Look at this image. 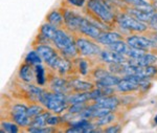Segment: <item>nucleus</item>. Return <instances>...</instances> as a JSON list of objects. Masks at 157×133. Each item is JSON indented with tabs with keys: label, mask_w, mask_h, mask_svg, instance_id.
I'll list each match as a JSON object with an SVG mask.
<instances>
[{
	"label": "nucleus",
	"mask_w": 157,
	"mask_h": 133,
	"mask_svg": "<svg viewBox=\"0 0 157 133\" xmlns=\"http://www.w3.org/2000/svg\"><path fill=\"white\" fill-rule=\"evenodd\" d=\"M84 12L88 19L102 29L104 26H109L111 29L116 26V15L112 11L111 3L106 0H87Z\"/></svg>",
	"instance_id": "1"
},
{
	"label": "nucleus",
	"mask_w": 157,
	"mask_h": 133,
	"mask_svg": "<svg viewBox=\"0 0 157 133\" xmlns=\"http://www.w3.org/2000/svg\"><path fill=\"white\" fill-rule=\"evenodd\" d=\"M52 44L63 57L69 60H75L78 56H80L75 43V34L68 32L64 27L57 29L52 38Z\"/></svg>",
	"instance_id": "2"
},
{
	"label": "nucleus",
	"mask_w": 157,
	"mask_h": 133,
	"mask_svg": "<svg viewBox=\"0 0 157 133\" xmlns=\"http://www.w3.org/2000/svg\"><path fill=\"white\" fill-rule=\"evenodd\" d=\"M39 103L47 110L55 114H61L68 109L69 104L67 102V96L64 93L55 92L52 90H43L39 99Z\"/></svg>",
	"instance_id": "3"
},
{
	"label": "nucleus",
	"mask_w": 157,
	"mask_h": 133,
	"mask_svg": "<svg viewBox=\"0 0 157 133\" xmlns=\"http://www.w3.org/2000/svg\"><path fill=\"white\" fill-rule=\"evenodd\" d=\"M116 26L128 33H134V34H145L150 29L148 23L139 21L126 12L116 15Z\"/></svg>",
	"instance_id": "4"
},
{
	"label": "nucleus",
	"mask_w": 157,
	"mask_h": 133,
	"mask_svg": "<svg viewBox=\"0 0 157 133\" xmlns=\"http://www.w3.org/2000/svg\"><path fill=\"white\" fill-rule=\"evenodd\" d=\"M75 43L78 50V55L81 57L85 58H92L98 57L101 48L98 43H95L94 40L89 39L87 37H82V36H75Z\"/></svg>",
	"instance_id": "5"
},
{
	"label": "nucleus",
	"mask_w": 157,
	"mask_h": 133,
	"mask_svg": "<svg viewBox=\"0 0 157 133\" xmlns=\"http://www.w3.org/2000/svg\"><path fill=\"white\" fill-rule=\"evenodd\" d=\"M125 40L130 46L144 50L146 53H155V50H157V42L154 41L152 38L148 37V36H127Z\"/></svg>",
	"instance_id": "6"
},
{
	"label": "nucleus",
	"mask_w": 157,
	"mask_h": 133,
	"mask_svg": "<svg viewBox=\"0 0 157 133\" xmlns=\"http://www.w3.org/2000/svg\"><path fill=\"white\" fill-rule=\"evenodd\" d=\"M61 11H62L63 16H64V22H65L64 29H66L68 32L72 33V34L78 35V27H80V24L84 17H82L80 14L75 13L72 10L66 9V7H64Z\"/></svg>",
	"instance_id": "7"
},
{
	"label": "nucleus",
	"mask_w": 157,
	"mask_h": 133,
	"mask_svg": "<svg viewBox=\"0 0 157 133\" xmlns=\"http://www.w3.org/2000/svg\"><path fill=\"white\" fill-rule=\"evenodd\" d=\"M103 30L104 29H101L98 25L94 23V22H92L91 20L88 19V18L84 17L80 24V27H78V34L97 41L98 38L100 37V35L102 34Z\"/></svg>",
	"instance_id": "8"
},
{
	"label": "nucleus",
	"mask_w": 157,
	"mask_h": 133,
	"mask_svg": "<svg viewBox=\"0 0 157 133\" xmlns=\"http://www.w3.org/2000/svg\"><path fill=\"white\" fill-rule=\"evenodd\" d=\"M124 12H126L127 14L131 15L132 17L136 18L139 21H143L145 23H149V21L151 20L152 16L154 15V13L156 12V10L154 9V6H147V7H135V6H130L126 4L124 7Z\"/></svg>",
	"instance_id": "9"
},
{
	"label": "nucleus",
	"mask_w": 157,
	"mask_h": 133,
	"mask_svg": "<svg viewBox=\"0 0 157 133\" xmlns=\"http://www.w3.org/2000/svg\"><path fill=\"white\" fill-rule=\"evenodd\" d=\"M12 119L20 127H29L33 119L27 115V107L23 104H16L11 110Z\"/></svg>",
	"instance_id": "10"
},
{
	"label": "nucleus",
	"mask_w": 157,
	"mask_h": 133,
	"mask_svg": "<svg viewBox=\"0 0 157 133\" xmlns=\"http://www.w3.org/2000/svg\"><path fill=\"white\" fill-rule=\"evenodd\" d=\"M49 90L55 91V92H60V93H64V94H70L73 92L71 86H70L69 80H66L62 76H52L50 79L49 83Z\"/></svg>",
	"instance_id": "11"
},
{
	"label": "nucleus",
	"mask_w": 157,
	"mask_h": 133,
	"mask_svg": "<svg viewBox=\"0 0 157 133\" xmlns=\"http://www.w3.org/2000/svg\"><path fill=\"white\" fill-rule=\"evenodd\" d=\"M126 37L123 34H121L120 32H113L111 29L103 30L102 34L100 35V37L98 38L97 42L100 45H104V46H109V45L113 44L116 41L120 40H125Z\"/></svg>",
	"instance_id": "12"
},
{
	"label": "nucleus",
	"mask_w": 157,
	"mask_h": 133,
	"mask_svg": "<svg viewBox=\"0 0 157 133\" xmlns=\"http://www.w3.org/2000/svg\"><path fill=\"white\" fill-rule=\"evenodd\" d=\"M98 58L105 64H110V63H125L129 60V58L125 57L121 53H118L110 49H102L98 55Z\"/></svg>",
	"instance_id": "13"
},
{
	"label": "nucleus",
	"mask_w": 157,
	"mask_h": 133,
	"mask_svg": "<svg viewBox=\"0 0 157 133\" xmlns=\"http://www.w3.org/2000/svg\"><path fill=\"white\" fill-rule=\"evenodd\" d=\"M121 102L118 98H116L115 96H104L102 98L98 99L97 101H94V103H92V105L97 108H107L110 109L112 111L116 110L118 106H120Z\"/></svg>",
	"instance_id": "14"
},
{
	"label": "nucleus",
	"mask_w": 157,
	"mask_h": 133,
	"mask_svg": "<svg viewBox=\"0 0 157 133\" xmlns=\"http://www.w3.org/2000/svg\"><path fill=\"white\" fill-rule=\"evenodd\" d=\"M35 49L37 50V53L40 55V57L42 58V60L45 63L49 62L52 59H54L56 56H58V49L54 48L50 44H40L38 46L35 47Z\"/></svg>",
	"instance_id": "15"
},
{
	"label": "nucleus",
	"mask_w": 157,
	"mask_h": 133,
	"mask_svg": "<svg viewBox=\"0 0 157 133\" xmlns=\"http://www.w3.org/2000/svg\"><path fill=\"white\" fill-rule=\"evenodd\" d=\"M19 78L25 83H32L34 80H36L35 66L24 62L19 68Z\"/></svg>",
	"instance_id": "16"
},
{
	"label": "nucleus",
	"mask_w": 157,
	"mask_h": 133,
	"mask_svg": "<svg viewBox=\"0 0 157 133\" xmlns=\"http://www.w3.org/2000/svg\"><path fill=\"white\" fill-rule=\"evenodd\" d=\"M140 86H141V84L124 76L120 81V83L116 85V89H117L118 91H121V92H132V91L139 90Z\"/></svg>",
	"instance_id": "17"
},
{
	"label": "nucleus",
	"mask_w": 157,
	"mask_h": 133,
	"mask_svg": "<svg viewBox=\"0 0 157 133\" xmlns=\"http://www.w3.org/2000/svg\"><path fill=\"white\" fill-rule=\"evenodd\" d=\"M46 22L55 25L58 29H63L65 27V22H64V16H63L62 11H59V10H52L50 11L48 14L46 15V18H45Z\"/></svg>",
	"instance_id": "18"
},
{
	"label": "nucleus",
	"mask_w": 157,
	"mask_h": 133,
	"mask_svg": "<svg viewBox=\"0 0 157 133\" xmlns=\"http://www.w3.org/2000/svg\"><path fill=\"white\" fill-rule=\"evenodd\" d=\"M70 86H71L73 92H85V91H90L94 88L95 84L92 82L82 81L78 79H71L69 80Z\"/></svg>",
	"instance_id": "19"
},
{
	"label": "nucleus",
	"mask_w": 157,
	"mask_h": 133,
	"mask_svg": "<svg viewBox=\"0 0 157 133\" xmlns=\"http://www.w3.org/2000/svg\"><path fill=\"white\" fill-rule=\"evenodd\" d=\"M131 63L137 64L139 66H147V65H153L157 62V56L154 55L153 53H145L141 57L138 59L132 60L131 59Z\"/></svg>",
	"instance_id": "20"
},
{
	"label": "nucleus",
	"mask_w": 157,
	"mask_h": 133,
	"mask_svg": "<svg viewBox=\"0 0 157 133\" xmlns=\"http://www.w3.org/2000/svg\"><path fill=\"white\" fill-rule=\"evenodd\" d=\"M121 78H120L117 75H113V73H109L106 76H104L103 79H101L100 81L95 82V86H107V87H114L120 83Z\"/></svg>",
	"instance_id": "21"
},
{
	"label": "nucleus",
	"mask_w": 157,
	"mask_h": 133,
	"mask_svg": "<svg viewBox=\"0 0 157 133\" xmlns=\"http://www.w3.org/2000/svg\"><path fill=\"white\" fill-rule=\"evenodd\" d=\"M136 76H141L145 79H151L157 76V66L153 65H147V66H139Z\"/></svg>",
	"instance_id": "22"
},
{
	"label": "nucleus",
	"mask_w": 157,
	"mask_h": 133,
	"mask_svg": "<svg viewBox=\"0 0 157 133\" xmlns=\"http://www.w3.org/2000/svg\"><path fill=\"white\" fill-rule=\"evenodd\" d=\"M91 101L89 91H85V92H72L70 94H67V102L69 105L82 103V102Z\"/></svg>",
	"instance_id": "23"
},
{
	"label": "nucleus",
	"mask_w": 157,
	"mask_h": 133,
	"mask_svg": "<svg viewBox=\"0 0 157 133\" xmlns=\"http://www.w3.org/2000/svg\"><path fill=\"white\" fill-rule=\"evenodd\" d=\"M50 115V112L44 111L42 113H40L39 115L35 116L32 121L30 126L32 127H45L47 126V119Z\"/></svg>",
	"instance_id": "24"
},
{
	"label": "nucleus",
	"mask_w": 157,
	"mask_h": 133,
	"mask_svg": "<svg viewBox=\"0 0 157 133\" xmlns=\"http://www.w3.org/2000/svg\"><path fill=\"white\" fill-rule=\"evenodd\" d=\"M57 29H58L57 26H55V25L50 24V23H48V22H46V23H43L41 25L39 32L41 33V34L44 35L47 39H49L52 42V38H54V36L56 34V32H57Z\"/></svg>",
	"instance_id": "25"
},
{
	"label": "nucleus",
	"mask_w": 157,
	"mask_h": 133,
	"mask_svg": "<svg viewBox=\"0 0 157 133\" xmlns=\"http://www.w3.org/2000/svg\"><path fill=\"white\" fill-rule=\"evenodd\" d=\"M35 72H36V83L39 86H44L46 84V78H45V68L41 64L35 65Z\"/></svg>",
	"instance_id": "26"
},
{
	"label": "nucleus",
	"mask_w": 157,
	"mask_h": 133,
	"mask_svg": "<svg viewBox=\"0 0 157 133\" xmlns=\"http://www.w3.org/2000/svg\"><path fill=\"white\" fill-rule=\"evenodd\" d=\"M92 104L91 101H87V102H82V103H77V104H72L68 107V112L72 114H80L82 111H84L85 109H87L90 105Z\"/></svg>",
	"instance_id": "27"
},
{
	"label": "nucleus",
	"mask_w": 157,
	"mask_h": 133,
	"mask_svg": "<svg viewBox=\"0 0 157 133\" xmlns=\"http://www.w3.org/2000/svg\"><path fill=\"white\" fill-rule=\"evenodd\" d=\"M42 58L40 57V55L37 53V50H32L25 56V59H24V62L29 63V64H32V65H37V64H41L42 62Z\"/></svg>",
	"instance_id": "28"
},
{
	"label": "nucleus",
	"mask_w": 157,
	"mask_h": 133,
	"mask_svg": "<svg viewBox=\"0 0 157 133\" xmlns=\"http://www.w3.org/2000/svg\"><path fill=\"white\" fill-rule=\"evenodd\" d=\"M115 117H116L115 114L112 113V112H110V113L106 114V115L97 119V121L94 122V124L97 125L98 127L106 126V125H109V124H111L112 122H114L115 121Z\"/></svg>",
	"instance_id": "29"
},
{
	"label": "nucleus",
	"mask_w": 157,
	"mask_h": 133,
	"mask_svg": "<svg viewBox=\"0 0 157 133\" xmlns=\"http://www.w3.org/2000/svg\"><path fill=\"white\" fill-rule=\"evenodd\" d=\"M19 125L13 122H2L1 123V128H2V133L7 132V133H17L19 132Z\"/></svg>",
	"instance_id": "30"
},
{
	"label": "nucleus",
	"mask_w": 157,
	"mask_h": 133,
	"mask_svg": "<svg viewBox=\"0 0 157 133\" xmlns=\"http://www.w3.org/2000/svg\"><path fill=\"white\" fill-rule=\"evenodd\" d=\"M44 106H41V105H38V104H33L30 105L29 107H27V115H29L30 119H34L35 116L39 115L40 113L44 112Z\"/></svg>",
	"instance_id": "31"
},
{
	"label": "nucleus",
	"mask_w": 157,
	"mask_h": 133,
	"mask_svg": "<svg viewBox=\"0 0 157 133\" xmlns=\"http://www.w3.org/2000/svg\"><path fill=\"white\" fill-rule=\"evenodd\" d=\"M125 4L130 6H135V7H147V6H152V3L147 2L145 0H121Z\"/></svg>",
	"instance_id": "32"
},
{
	"label": "nucleus",
	"mask_w": 157,
	"mask_h": 133,
	"mask_svg": "<svg viewBox=\"0 0 157 133\" xmlns=\"http://www.w3.org/2000/svg\"><path fill=\"white\" fill-rule=\"evenodd\" d=\"M78 70L82 76H87L88 71H89V66H88V62L85 59H78Z\"/></svg>",
	"instance_id": "33"
},
{
	"label": "nucleus",
	"mask_w": 157,
	"mask_h": 133,
	"mask_svg": "<svg viewBox=\"0 0 157 133\" xmlns=\"http://www.w3.org/2000/svg\"><path fill=\"white\" fill-rule=\"evenodd\" d=\"M61 121H62V119H61L60 116H58V114H56V115H52L50 114L49 117L47 119V126H58V125L60 124Z\"/></svg>",
	"instance_id": "34"
},
{
	"label": "nucleus",
	"mask_w": 157,
	"mask_h": 133,
	"mask_svg": "<svg viewBox=\"0 0 157 133\" xmlns=\"http://www.w3.org/2000/svg\"><path fill=\"white\" fill-rule=\"evenodd\" d=\"M65 2H66L69 6L83 7L85 6L86 2H87V0H65Z\"/></svg>",
	"instance_id": "35"
},
{
	"label": "nucleus",
	"mask_w": 157,
	"mask_h": 133,
	"mask_svg": "<svg viewBox=\"0 0 157 133\" xmlns=\"http://www.w3.org/2000/svg\"><path fill=\"white\" fill-rule=\"evenodd\" d=\"M121 130V127L120 125H110L109 127H107L106 129H104L103 132H107V133H117Z\"/></svg>",
	"instance_id": "36"
},
{
	"label": "nucleus",
	"mask_w": 157,
	"mask_h": 133,
	"mask_svg": "<svg viewBox=\"0 0 157 133\" xmlns=\"http://www.w3.org/2000/svg\"><path fill=\"white\" fill-rule=\"evenodd\" d=\"M149 27L150 29H153V30H157V11L154 13V15L152 16L151 20L149 21Z\"/></svg>",
	"instance_id": "37"
},
{
	"label": "nucleus",
	"mask_w": 157,
	"mask_h": 133,
	"mask_svg": "<svg viewBox=\"0 0 157 133\" xmlns=\"http://www.w3.org/2000/svg\"><path fill=\"white\" fill-rule=\"evenodd\" d=\"M145 34L148 36V37L152 38L154 41H156L157 42V30H153V29H149L148 32L145 33Z\"/></svg>",
	"instance_id": "38"
},
{
	"label": "nucleus",
	"mask_w": 157,
	"mask_h": 133,
	"mask_svg": "<svg viewBox=\"0 0 157 133\" xmlns=\"http://www.w3.org/2000/svg\"><path fill=\"white\" fill-rule=\"evenodd\" d=\"M154 123H155V124L157 125V114L155 116H154Z\"/></svg>",
	"instance_id": "39"
}]
</instances>
